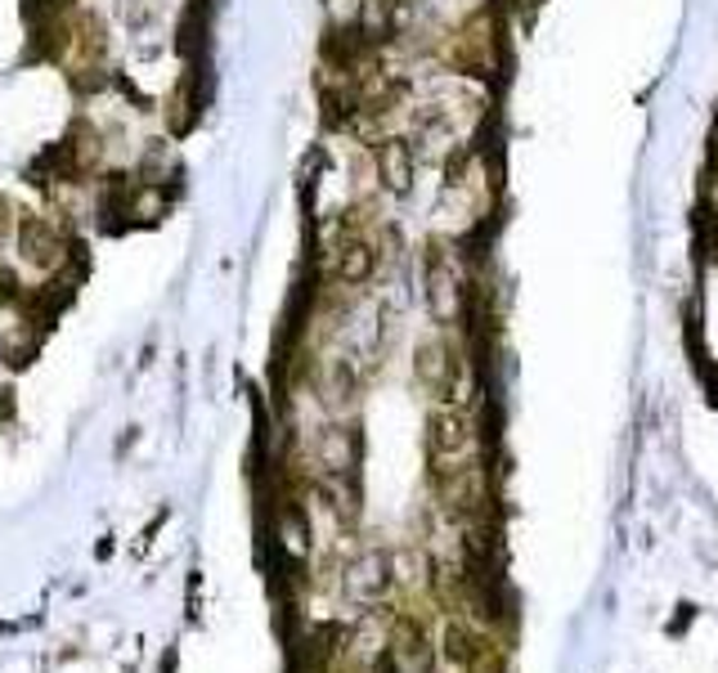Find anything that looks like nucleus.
Returning a JSON list of instances; mask_svg holds the SVG:
<instances>
[{"label":"nucleus","instance_id":"obj_4","mask_svg":"<svg viewBox=\"0 0 718 673\" xmlns=\"http://www.w3.org/2000/svg\"><path fill=\"white\" fill-rule=\"evenodd\" d=\"M328 266H332V279H337V283L360 287V283H368V279L377 274V243L364 238V234H351V238L337 243V252H332Z\"/></svg>","mask_w":718,"mask_h":673},{"label":"nucleus","instance_id":"obj_5","mask_svg":"<svg viewBox=\"0 0 718 673\" xmlns=\"http://www.w3.org/2000/svg\"><path fill=\"white\" fill-rule=\"evenodd\" d=\"M391 556H382V552H368V556H360L355 566L346 571V592L355 597V602H382L387 597V588H391Z\"/></svg>","mask_w":718,"mask_h":673},{"label":"nucleus","instance_id":"obj_6","mask_svg":"<svg viewBox=\"0 0 718 673\" xmlns=\"http://www.w3.org/2000/svg\"><path fill=\"white\" fill-rule=\"evenodd\" d=\"M453 355L440 337H423L418 342V351H413V378H418L427 391H436V395H445V382H449V372H453Z\"/></svg>","mask_w":718,"mask_h":673},{"label":"nucleus","instance_id":"obj_3","mask_svg":"<svg viewBox=\"0 0 718 673\" xmlns=\"http://www.w3.org/2000/svg\"><path fill=\"white\" fill-rule=\"evenodd\" d=\"M391 656H395V664H400L404 673H427V669L436 664V656H440V647H436V638H431L427 620L404 615L400 628L391 633Z\"/></svg>","mask_w":718,"mask_h":673},{"label":"nucleus","instance_id":"obj_7","mask_svg":"<svg viewBox=\"0 0 718 673\" xmlns=\"http://www.w3.org/2000/svg\"><path fill=\"white\" fill-rule=\"evenodd\" d=\"M315 454H319V463H324L328 476H351L355 463H360V440H355L351 427H324Z\"/></svg>","mask_w":718,"mask_h":673},{"label":"nucleus","instance_id":"obj_11","mask_svg":"<svg viewBox=\"0 0 718 673\" xmlns=\"http://www.w3.org/2000/svg\"><path fill=\"white\" fill-rule=\"evenodd\" d=\"M701 207H705V216L718 224V158L705 167V180H701Z\"/></svg>","mask_w":718,"mask_h":673},{"label":"nucleus","instance_id":"obj_9","mask_svg":"<svg viewBox=\"0 0 718 673\" xmlns=\"http://www.w3.org/2000/svg\"><path fill=\"white\" fill-rule=\"evenodd\" d=\"M391 575H395V584H404V588H423L427 575H431V561H427L418 548L395 552V556H391Z\"/></svg>","mask_w":718,"mask_h":673},{"label":"nucleus","instance_id":"obj_8","mask_svg":"<svg viewBox=\"0 0 718 673\" xmlns=\"http://www.w3.org/2000/svg\"><path fill=\"white\" fill-rule=\"evenodd\" d=\"M19 247H23V256L32 260V266H54V260L63 256V243L46 220H27L23 234H19Z\"/></svg>","mask_w":718,"mask_h":673},{"label":"nucleus","instance_id":"obj_2","mask_svg":"<svg viewBox=\"0 0 718 673\" xmlns=\"http://www.w3.org/2000/svg\"><path fill=\"white\" fill-rule=\"evenodd\" d=\"M373 167L387 194H409L413 175H418V148L409 144V135H387L373 144Z\"/></svg>","mask_w":718,"mask_h":673},{"label":"nucleus","instance_id":"obj_1","mask_svg":"<svg viewBox=\"0 0 718 673\" xmlns=\"http://www.w3.org/2000/svg\"><path fill=\"white\" fill-rule=\"evenodd\" d=\"M427 449H431L436 476H445L453 467H467V463H476V449H480V423L467 414V408L445 404L427 423Z\"/></svg>","mask_w":718,"mask_h":673},{"label":"nucleus","instance_id":"obj_10","mask_svg":"<svg viewBox=\"0 0 718 673\" xmlns=\"http://www.w3.org/2000/svg\"><path fill=\"white\" fill-rule=\"evenodd\" d=\"M118 14H122V23L126 27H148V23H154L158 19V0H122V5H118Z\"/></svg>","mask_w":718,"mask_h":673}]
</instances>
